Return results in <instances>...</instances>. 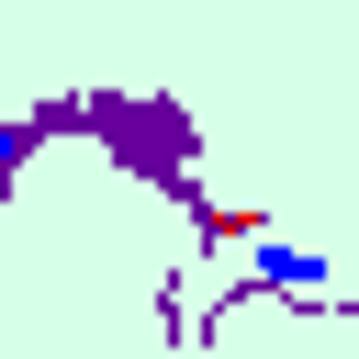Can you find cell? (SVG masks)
<instances>
[{"instance_id":"1","label":"cell","mask_w":359,"mask_h":359,"mask_svg":"<svg viewBox=\"0 0 359 359\" xmlns=\"http://www.w3.org/2000/svg\"><path fill=\"white\" fill-rule=\"evenodd\" d=\"M258 269H269L280 292H325V258H314V247H258Z\"/></svg>"},{"instance_id":"2","label":"cell","mask_w":359,"mask_h":359,"mask_svg":"<svg viewBox=\"0 0 359 359\" xmlns=\"http://www.w3.org/2000/svg\"><path fill=\"white\" fill-rule=\"evenodd\" d=\"M11 168H22V123H0V191H11Z\"/></svg>"}]
</instances>
